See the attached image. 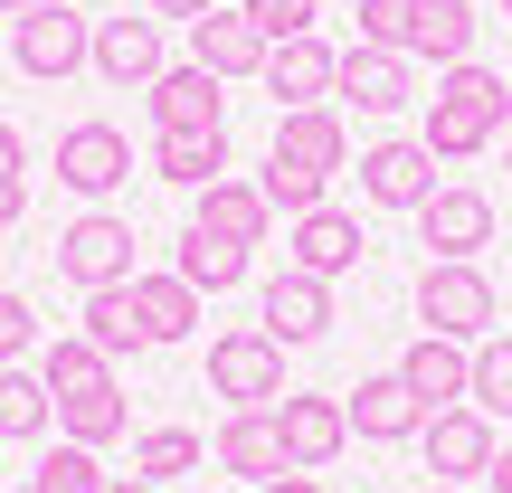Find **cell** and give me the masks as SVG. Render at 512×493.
<instances>
[{
  "instance_id": "obj_18",
  "label": "cell",
  "mask_w": 512,
  "mask_h": 493,
  "mask_svg": "<svg viewBox=\"0 0 512 493\" xmlns=\"http://www.w3.org/2000/svg\"><path fill=\"white\" fill-rule=\"evenodd\" d=\"M86 67L105 76V86H152V76L171 67L162 57V19H95V48H86Z\"/></svg>"
},
{
  "instance_id": "obj_15",
  "label": "cell",
  "mask_w": 512,
  "mask_h": 493,
  "mask_svg": "<svg viewBox=\"0 0 512 493\" xmlns=\"http://www.w3.org/2000/svg\"><path fill=\"white\" fill-rule=\"evenodd\" d=\"M275 427H285V465L294 475H313V465H332L351 446V408L342 399H304V389L275 399Z\"/></svg>"
},
{
  "instance_id": "obj_1",
  "label": "cell",
  "mask_w": 512,
  "mask_h": 493,
  "mask_svg": "<svg viewBox=\"0 0 512 493\" xmlns=\"http://www.w3.org/2000/svg\"><path fill=\"white\" fill-rule=\"evenodd\" d=\"M512 133V86L484 57H465V67H437V95H427V133L418 143L437 152V162H475V152H494Z\"/></svg>"
},
{
  "instance_id": "obj_24",
  "label": "cell",
  "mask_w": 512,
  "mask_h": 493,
  "mask_svg": "<svg viewBox=\"0 0 512 493\" xmlns=\"http://www.w3.org/2000/svg\"><path fill=\"white\" fill-rule=\"evenodd\" d=\"M152 171H162L171 190L228 181V124H219V133H162V143H152Z\"/></svg>"
},
{
  "instance_id": "obj_27",
  "label": "cell",
  "mask_w": 512,
  "mask_h": 493,
  "mask_svg": "<svg viewBox=\"0 0 512 493\" xmlns=\"http://www.w3.org/2000/svg\"><path fill=\"white\" fill-rule=\"evenodd\" d=\"M475 0H418V38H408V57H437V67H465L475 57Z\"/></svg>"
},
{
  "instance_id": "obj_12",
  "label": "cell",
  "mask_w": 512,
  "mask_h": 493,
  "mask_svg": "<svg viewBox=\"0 0 512 493\" xmlns=\"http://www.w3.org/2000/svg\"><path fill=\"white\" fill-rule=\"evenodd\" d=\"M332 76H342V48H332L323 29L275 38V48H266V95H275V105H332Z\"/></svg>"
},
{
  "instance_id": "obj_22",
  "label": "cell",
  "mask_w": 512,
  "mask_h": 493,
  "mask_svg": "<svg viewBox=\"0 0 512 493\" xmlns=\"http://www.w3.org/2000/svg\"><path fill=\"white\" fill-rule=\"evenodd\" d=\"M275 152L332 181V171L351 162V133H342V114H332V105H285V114H275Z\"/></svg>"
},
{
  "instance_id": "obj_8",
  "label": "cell",
  "mask_w": 512,
  "mask_h": 493,
  "mask_svg": "<svg viewBox=\"0 0 512 493\" xmlns=\"http://www.w3.org/2000/svg\"><path fill=\"white\" fill-rule=\"evenodd\" d=\"M408 219H418V247L427 256H475V247H494V200L465 190V181H437Z\"/></svg>"
},
{
  "instance_id": "obj_44",
  "label": "cell",
  "mask_w": 512,
  "mask_h": 493,
  "mask_svg": "<svg viewBox=\"0 0 512 493\" xmlns=\"http://www.w3.org/2000/svg\"><path fill=\"white\" fill-rule=\"evenodd\" d=\"M19 10H29V0H0V19H19Z\"/></svg>"
},
{
  "instance_id": "obj_46",
  "label": "cell",
  "mask_w": 512,
  "mask_h": 493,
  "mask_svg": "<svg viewBox=\"0 0 512 493\" xmlns=\"http://www.w3.org/2000/svg\"><path fill=\"white\" fill-rule=\"evenodd\" d=\"M19 493H38V484H19Z\"/></svg>"
},
{
  "instance_id": "obj_30",
  "label": "cell",
  "mask_w": 512,
  "mask_h": 493,
  "mask_svg": "<svg viewBox=\"0 0 512 493\" xmlns=\"http://www.w3.org/2000/svg\"><path fill=\"white\" fill-rule=\"evenodd\" d=\"M38 380H48V399H76V389H95V380H114V361L86 342V332H57L48 351H38Z\"/></svg>"
},
{
  "instance_id": "obj_31",
  "label": "cell",
  "mask_w": 512,
  "mask_h": 493,
  "mask_svg": "<svg viewBox=\"0 0 512 493\" xmlns=\"http://www.w3.org/2000/svg\"><path fill=\"white\" fill-rule=\"evenodd\" d=\"M200 456H209V446L190 437V427H143V437H133V475H143V484H181V475H200Z\"/></svg>"
},
{
  "instance_id": "obj_48",
  "label": "cell",
  "mask_w": 512,
  "mask_h": 493,
  "mask_svg": "<svg viewBox=\"0 0 512 493\" xmlns=\"http://www.w3.org/2000/svg\"><path fill=\"white\" fill-rule=\"evenodd\" d=\"M503 10H512V0H503Z\"/></svg>"
},
{
  "instance_id": "obj_43",
  "label": "cell",
  "mask_w": 512,
  "mask_h": 493,
  "mask_svg": "<svg viewBox=\"0 0 512 493\" xmlns=\"http://www.w3.org/2000/svg\"><path fill=\"white\" fill-rule=\"evenodd\" d=\"M105 493H162V484H143V475H114V484H105Z\"/></svg>"
},
{
  "instance_id": "obj_28",
  "label": "cell",
  "mask_w": 512,
  "mask_h": 493,
  "mask_svg": "<svg viewBox=\"0 0 512 493\" xmlns=\"http://www.w3.org/2000/svg\"><path fill=\"white\" fill-rule=\"evenodd\" d=\"M171 275H190L200 294H228V285H247V247H238V238H209V228H181Z\"/></svg>"
},
{
  "instance_id": "obj_5",
  "label": "cell",
  "mask_w": 512,
  "mask_h": 493,
  "mask_svg": "<svg viewBox=\"0 0 512 493\" xmlns=\"http://www.w3.org/2000/svg\"><path fill=\"white\" fill-rule=\"evenodd\" d=\"M57 275L67 285H133V219H114V209H86V219L57 228Z\"/></svg>"
},
{
  "instance_id": "obj_21",
  "label": "cell",
  "mask_w": 512,
  "mask_h": 493,
  "mask_svg": "<svg viewBox=\"0 0 512 493\" xmlns=\"http://www.w3.org/2000/svg\"><path fill=\"white\" fill-rule=\"evenodd\" d=\"M351 437H370V446H399V437H418L427 427V408H418V389L399 380V370H370L361 389H351Z\"/></svg>"
},
{
  "instance_id": "obj_47",
  "label": "cell",
  "mask_w": 512,
  "mask_h": 493,
  "mask_svg": "<svg viewBox=\"0 0 512 493\" xmlns=\"http://www.w3.org/2000/svg\"><path fill=\"white\" fill-rule=\"evenodd\" d=\"M503 143H512V133H503Z\"/></svg>"
},
{
  "instance_id": "obj_26",
  "label": "cell",
  "mask_w": 512,
  "mask_h": 493,
  "mask_svg": "<svg viewBox=\"0 0 512 493\" xmlns=\"http://www.w3.org/2000/svg\"><path fill=\"white\" fill-rule=\"evenodd\" d=\"M124 427H133V408H124V389H114V380H95V389H76V399H57V437L95 446V456H105Z\"/></svg>"
},
{
  "instance_id": "obj_41",
  "label": "cell",
  "mask_w": 512,
  "mask_h": 493,
  "mask_svg": "<svg viewBox=\"0 0 512 493\" xmlns=\"http://www.w3.org/2000/svg\"><path fill=\"white\" fill-rule=\"evenodd\" d=\"M200 10H219V0H152V19H200Z\"/></svg>"
},
{
  "instance_id": "obj_38",
  "label": "cell",
  "mask_w": 512,
  "mask_h": 493,
  "mask_svg": "<svg viewBox=\"0 0 512 493\" xmlns=\"http://www.w3.org/2000/svg\"><path fill=\"white\" fill-rule=\"evenodd\" d=\"M29 219V181H19V171H0V228H19Z\"/></svg>"
},
{
  "instance_id": "obj_14",
  "label": "cell",
  "mask_w": 512,
  "mask_h": 493,
  "mask_svg": "<svg viewBox=\"0 0 512 493\" xmlns=\"http://www.w3.org/2000/svg\"><path fill=\"white\" fill-rule=\"evenodd\" d=\"M399 380L418 389V408H427V418H437V408H465V389H475V342L418 332V342L399 351Z\"/></svg>"
},
{
  "instance_id": "obj_39",
  "label": "cell",
  "mask_w": 512,
  "mask_h": 493,
  "mask_svg": "<svg viewBox=\"0 0 512 493\" xmlns=\"http://www.w3.org/2000/svg\"><path fill=\"white\" fill-rule=\"evenodd\" d=\"M484 484H494V493H512V437L494 446V465H484Z\"/></svg>"
},
{
  "instance_id": "obj_37",
  "label": "cell",
  "mask_w": 512,
  "mask_h": 493,
  "mask_svg": "<svg viewBox=\"0 0 512 493\" xmlns=\"http://www.w3.org/2000/svg\"><path fill=\"white\" fill-rule=\"evenodd\" d=\"M29 342H38V313H29V294H10V285H0V370H10Z\"/></svg>"
},
{
  "instance_id": "obj_36",
  "label": "cell",
  "mask_w": 512,
  "mask_h": 493,
  "mask_svg": "<svg viewBox=\"0 0 512 493\" xmlns=\"http://www.w3.org/2000/svg\"><path fill=\"white\" fill-rule=\"evenodd\" d=\"M238 10H247V19H256V29H266V38H304L323 0H238Z\"/></svg>"
},
{
  "instance_id": "obj_34",
  "label": "cell",
  "mask_w": 512,
  "mask_h": 493,
  "mask_svg": "<svg viewBox=\"0 0 512 493\" xmlns=\"http://www.w3.org/2000/svg\"><path fill=\"white\" fill-rule=\"evenodd\" d=\"M465 399L484 408V418H512V342H475V389Z\"/></svg>"
},
{
  "instance_id": "obj_13",
  "label": "cell",
  "mask_w": 512,
  "mask_h": 493,
  "mask_svg": "<svg viewBox=\"0 0 512 493\" xmlns=\"http://www.w3.org/2000/svg\"><path fill=\"white\" fill-rule=\"evenodd\" d=\"M143 105H152V124H162V133H219L228 124V95H219V76H209L200 57H190V67H162L143 86Z\"/></svg>"
},
{
  "instance_id": "obj_10",
  "label": "cell",
  "mask_w": 512,
  "mask_h": 493,
  "mask_svg": "<svg viewBox=\"0 0 512 493\" xmlns=\"http://www.w3.org/2000/svg\"><path fill=\"white\" fill-rule=\"evenodd\" d=\"M332 95L361 105V114H408V105H418V57H399V48H342Z\"/></svg>"
},
{
  "instance_id": "obj_20",
  "label": "cell",
  "mask_w": 512,
  "mask_h": 493,
  "mask_svg": "<svg viewBox=\"0 0 512 493\" xmlns=\"http://www.w3.org/2000/svg\"><path fill=\"white\" fill-rule=\"evenodd\" d=\"M190 228H209V238H238V247H266V228H275V200L256 181H209V190H190Z\"/></svg>"
},
{
  "instance_id": "obj_25",
  "label": "cell",
  "mask_w": 512,
  "mask_h": 493,
  "mask_svg": "<svg viewBox=\"0 0 512 493\" xmlns=\"http://www.w3.org/2000/svg\"><path fill=\"white\" fill-rule=\"evenodd\" d=\"M86 342L105 351V361H133V351H152V332H143V313H133V285H95L86 294Z\"/></svg>"
},
{
  "instance_id": "obj_16",
  "label": "cell",
  "mask_w": 512,
  "mask_h": 493,
  "mask_svg": "<svg viewBox=\"0 0 512 493\" xmlns=\"http://www.w3.org/2000/svg\"><path fill=\"white\" fill-rule=\"evenodd\" d=\"M209 456H219V475H238V484L294 475V465H285V427H275V408H228V427L209 437Z\"/></svg>"
},
{
  "instance_id": "obj_2",
  "label": "cell",
  "mask_w": 512,
  "mask_h": 493,
  "mask_svg": "<svg viewBox=\"0 0 512 493\" xmlns=\"http://www.w3.org/2000/svg\"><path fill=\"white\" fill-rule=\"evenodd\" d=\"M494 313H503V294H494V275H484L475 256H427V275H418V323L427 332H446V342H484Z\"/></svg>"
},
{
  "instance_id": "obj_9",
  "label": "cell",
  "mask_w": 512,
  "mask_h": 493,
  "mask_svg": "<svg viewBox=\"0 0 512 493\" xmlns=\"http://www.w3.org/2000/svg\"><path fill=\"white\" fill-rule=\"evenodd\" d=\"M427 190H437V152H427L418 133H389V143L361 152V200L370 209H418Z\"/></svg>"
},
{
  "instance_id": "obj_17",
  "label": "cell",
  "mask_w": 512,
  "mask_h": 493,
  "mask_svg": "<svg viewBox=\"0 0 512 493\" xmlns=\"http://www.w3.org/2000/svg\"><path fill=\"white\" fill-rule=\"evenodd\" d=\"M266 48H275V38L256 29L247 10H200V19H190V57H200L219 86H238V76H266Z\"/></svg>"
},
{
  "instance_id": "obj_19",
  "label": "cell",
  "mask_w": 512,
  "mask_h": 493,
  "mask_svg": "<svg viewBox=\"0 0 512 493\" xmlns=\"http://www.w3.org/2000/svg\"><path fill=\"white\" fill-rule=\"evenodd\" d=\"M361 219H342V209H304V219H294V238H285V266L294 275H323V285H332V275H351V266H361Z\"/></svg>"
},
{
  "instance_id": "obj_45",
  "label": "cell",
  "mask_w": 512,
  "mask_h": 493,
  "mask_svg": "<svg viewBox=\"0 0 512 493\" xmlns=\"http://www.w3.org/2000/svg\"><path fill=\"white\" fill-rule=\"evenodd\" d=\"M427 493H465V484H427Z\"/></svg>"
},
{
  "instance_id": "obj_40",
  "label": "cell",
  "mask_w": 512,
  "mask_h": 493,
  "mask_svg": "<svg viewBox=\"0 0 512 493\" xmlns=\"http://www.w3.org/2000/svg\"><path fill=\"white\" fill-rule=\"evenodd\" d=\"M238 493H323L313 475H275V484H238Z\"/></svg>"
},
{
  "instance_id": "obj_33",
  "label": "cell",
  "mask_w": 512,
  "mask_h": 493,
  "mask_svg": "<svg viewBox=\"0 0 512 493\" xmlns=\"http://www.w3.org/2000/svg\"><path fill=\"white\" fill-rule=\"evenodd\" d=\"M256 190H266V200H275V219H304V209H323V171H304V162H285V152H266V181H256Z\"/></svg>"
},
{
  "instance_id": "obj_32",
  "label": "cell",
  "mask_w": 512,
  "mask_h": 493,
  "mask_svg": "<svg viewBox=\"0 0 512 493\" xmlns=\"http://www.w3.org/2000/svg\"><path fill=\"white\" fill-rule=\"evenodd\" d=\"M38 493H105L114 475H105V456L95 446H76V437H57L48 456H38V475H29Z\"/></svg>"
},
{
  "instance_id": "obj_11",
  "label": "cell",
  "mask_w": 512,
  "mask_h": 493,
  "mask_svg": "<svg viewBox=\"0 0 512 493\" xmlns=\"http://www.w3.org/2000/svg\"><path fill=\"white\" fill-rule=\"evenodd\" d=\"M256 323H266L285 351L323 342V332H332V285H323V275H294V266L266 275V294H256Z\"/></svg>"
},
{
  "instance_id": "obj_42",
  "label": "cell",
  "mask_w": 512,
  "mask_h": 493,
  "mask_svg": "<svg viewBox=\"0 0 512 493\" xmlns=\"http://www.w3.org/2000/svg\"><path fill=\"white\" fill-rule=\"evenodd\" d=\"M29 162V143H19V124H0V171H19Z\"/></svg>"
},
{
  "instance_id": "obj_4",
  "label": "cell",
  "mask_w": 512,
  "mask_h": 493,
  "mask_svg": "<svg viewBox=\"0 0 512 493\" xmlns=\"http://www.w3.org/2000/svg\"><path fill=\"white\" fill-rule=\"evenodd\" d=\"M209 389H219L228 408H275L285 399V342H275L266 323H238L209 342Z\"/></svg>"
},
{
  "instance_id": "obj_35",
  "label": "cell",
  "mask_w": 512,
  "mask_h": 493,
  "mask_svg": "<svg viewBox=\"0 0 512 493\" xmlns=\"http://www.w3.org/2000/svg\"><path fill=\"white\" fill-rule=\"evenodd\" d=\"M418 38V0H361V48H399Z\"/></svg>"
},
{
  "instance_id": "obj_3",
  "label": "cell",
  "mask_w": 512,
  "mask_h": 493,
  "mask_svg": "<svg viewBox=\"0 0 512 493\" xmlns=\"http://www.w3.org/2000/svg\"><path fill=\"white\" fill-rule=\"evenodd\" d=\"M86 48H95V19L67 10V0H29V10L10 19V57H19V76H38V86H67V76L86 67Z\"/></svg>"
},
{
  "instance_id": "obj_7",
  "label": "cell",
  "mask_w": 512,
  "mask_h": 493,
  "mask_svg": "<svg viewBox=\"0 0 512 493\" xmlns=\"http://www.w3.org/2000/svg\"><path fill=\"white\" fill-rule=\"evenodd\" d=\"M418 446H427V484H475L503 437H494V418L465 399V408H437V418L418 427Z\"/></svg>"
},
{
  "instance_id": "obj_23",
  "label": "cell",
  "mask_w": 512,
  "mask_h": 493,
  "mask_svg": "<svg viewBox=\"0 0 512 493\" xmlns=\"http://www.w3.org/2000/svg\"><path fill=\"white\" fill-rule=\"evenodd\" d=\"M133 313H143V332H152V351L162 342H190V332H200V285H190V275H133Z\"/></svg>"
},
{
  "instance_id": "obj_6",
  "label": "cell",
  "mask_w": 512,
  "mask_h": 493,
  "mask_svg": "<svg viewBox=\"0 0 512 493\" xmlns=\"http://www.w3.org/2000/svg\"><path fill=\"white\" fill-rule=\"evenodd\" d=\"M57 181H67L76 200L105 209L114 190L133 181V143H124L114 124H67V133H57Z\"/></svg>"
},
{
  "instance_id": "obj_29",
  "label": "cell",
  "mask_w": 512,
  "mask_h": 493,
  "mask_svg": "<svg viewBox=\"0 0 512 493\" xmlns=\"http://www.w3.org/2000/svg\"><path fill=\"white\" fill-rule=\"evenodd\" d=\"M48 418H57L48 380L10 361V370H0V446H19V437H48Z\"/></svg>"
}]
</instances>
